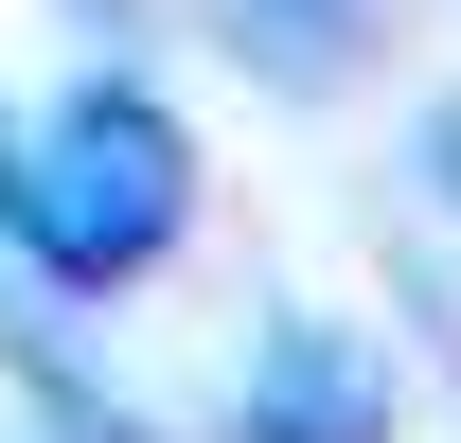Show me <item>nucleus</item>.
<instances>
[{
    "label": "nucleus",
    "instance_id": "nucleus-1",
    "mask_svg": "<svg viewBox=\"0 0 461 443\" xmlns=\"http://www.w3.org/2000/svg\"><path fill=\"white\" fill-rule=\"evenodd\" d=\"M18 249H36V284H71V302H107V284H142L195 231V142H177L160 89H124V71H89L71 107H36V142H18Z\"/></svg>",
    "mask_w": 461,
    "mask_h": 443
},
{
    "label": "nucleus",
    "instance_id": "nucleus-3",
    "mask_svg": "<svg viewBox=\"0 0 461 443\" xmlns=\"http://www.w3.org/2000/svg\"><path fill=\"white\" fill-rule=\"evenodd\" d=\"M426 160H444V195H461V107H444V124H426Z\"/></svg>",
    "mask_w": 461,
    "mask_h": 443
},
{
    "label": "nucleus",
    "instance_id": "nucleus-4",
    "mask_svg": "<svg viewBox=\"0 0 461 443\" xmlns=\"http://www.w3.org/2000/svg\"><path fill=\"white\" fill-rule=\"evenodd\" d=\"M18 142H36V124H0V213H18Z\"/></svg>",
    "mask_w": 461,
    "mask_h": 443
},
{
    "label": "nucleus",
    "instance_id": "nucleus-2",
    "mask_svg": "<svg viewBox=\"0 0 461 443\" xmlns=\"http://www.w3.org/2000/svg\"><path fill=\"white\" fill-rule=\"evenodd\" d=\"M249 443H391V373L355 320H267L249 337Z\"/></svg>",
    "mask_w": 461,
    "mask_h": 443
}]
</instances>
